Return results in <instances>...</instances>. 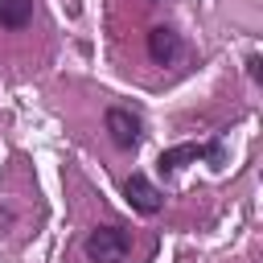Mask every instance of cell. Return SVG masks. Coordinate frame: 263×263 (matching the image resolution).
Segmentation results:
<instances>
[{
  "label": "cell",
  "instance_id": "1",
  "mask_svg": "<svg viewBox=\"0 0 263 263\" xmlns=\"http://www.w3.org/2000/svg\"><path fill=\"white\" fill-rule=\"evenodd\" d=\"M127 251H132V238L119 226H99V230L86 234V255L95 263H123Z\"/></svg>",
  "mask_w": 263,
  "mask_h": 263
},
{
  "label": "cell",
  "instance_id": "2",
  "mask_svg": "<svg viewBox=\"0 0 263 263\" xmlns=\"http://www.w3.org/2000/svg\"><path fill=\"white\" fill-rule=\"evenodd\" d=\"M123 193H127V201H132L140 214H156V210H160V189H156L148 177H140V173H132V177H127Z\"/></svg>",
  "mask_w": 263,
  "mask_h": 263
},
{
  "label": "cell",
  "instance_id": "3",
  "mask_svg": "<svg viewBox=\"0 0 263 263\" xmlns=\"http://www.w3.org/2000/svg\"><path fill=\"white\" fill-rule=\"evenodd\" d=\"M107 132H111V140H115L119 148H136V140H140L136 115H127V111H119V107L107 111Z\"/></svg>",
  "mask_w": 263,
  "mask_h": 263
},
{
  "label": "cell",
  "instance_id": "4",
  "mask_svg": "<svg viewBox=\"0 0 263 263\" xmlns=\"http://www.w3.org/2000/svg\"><path fill=\"white\" fill-rule=\"evenodd\" d=\"M29 16H33V0H0V25L25 29Z\"/></svg>",
  "mask_w": 263,
  "mask_h": 263
},
{
  "label": "cell",
  "instance_id": "5",
  "mask_svg": "<svg viewBox=\"0 0 263 263\" xmlns=\"http://www.w3.org/2000/svg\"><path fill=\"white\" fill-rule=\"evenodd\" d=\"M148 53H152L156 62H168V58L177 53V37H173L168 29H152V33H148Z\"/></svg>",
  "mask_w": 263,
  "mask_h": 263
},
{
  "label": "cell",
  "instance_id": "6",
  "mask_svg": "<svg viewBox=\"0 0 263 263\" xmlns=\"http://www.w3.org/2000/svg\"><path fill=\"white\" fill-rule=\"evenodd\" d=\"M185 160H197V148H193V144H181V148L160 152V168H181Z\"/></svg>",
  "mask_w": 263,
  "mask_h": 263
}]
</instances>
